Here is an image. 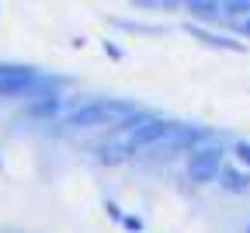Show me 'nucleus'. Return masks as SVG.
I'll use <instances>...</instances> for the list:
<instances>
[{"label":"nucleus","mask_w":250,"mask_h":233,"mask_svg":"<svg viewBox=\"0 0 250 233\" xmlns=\"http://www.w3.org/2000/svg\"><path fill=\"white\" fill-rule=\"evenodd\" d=\"M136 112L139 108L125 105V101H90V105L70 112L66 125L70 129H94V125H122L125 129V122H129Z\"/></svg>","instance_id":"1"},{"label":"nucleus","mask_w":250,"mask_h":233,"mask_svg":"<svg viewBox=\"0 0 250 233\" xmlns=\"http://www.w3.org/2000/svg\"><path fill=\"white\" fill-rule=\"evenodd\" d=\"M223 171V146H202L191 150V160H188V178L191 185H208L219 178Z\"/></svg>","instance_id":"2"},{"label":"nucleus","mask_w":250,"mask_h":233,"mask_svg":"<svg viewBox=\"0 0 250 233\" xmlns=\"http://www.w3.org/2000/svg\"><path fill=\"white\" fill-rule=\"evenodd\" d=\"M35 87H42V77L35 70L7 66V70L0 73V97H31Z\"/></svg>","instance_id":"3"},{"label":"nucleus","mask_w":250,"mask_h":233,"mask_svg":"<svg viewBox=\"0 0 250 233\" xmlns=\"http://www.w3.org/2000/svg\"><path fill=\"white\" fill-rule=\"evenodd\" d=\"M170 132H174V122H167V118H149V122H143L139 129H132L129 132V140H125V143H129V150L132 153H139V150H146V146H153L156 140H164V136H170Z\"/></svg>","instance_id":"4"},{"label":"nucleus","mask_w":250,"mask_h":233,"mask_svg":"<svg viewBox=\"0 0 250 233\" xmlns=\"http://www.w3.org/2000/svg\"><path fill=\"white\" fill-rule=\"evenodd\" d=\"M94 157H98V163H122V160H129L132 157V150H129V143H98L94 146Z\"/></svg>","instance_id":"5"},{"label":"nucleus","mask_w":250,"mask_h":233,"mask_svg":"<svg viewBox=\"0 0 250 233\" xmlns=\"http://www.w3.org/2000/svg\"><path fill=\"white\" fill-rule=\"evenodd\" d=\"M219 185H223L226 191H247L250 188V174L240 171V167H226V163H223V171H219Z\"/></svg>","instance_id":"6"},{"label":"nucleus","mask_w":250,"mask_h":233,"mask_svg":"<svg viewBox=\"0 0 250 233\" xmlns=\"http://www.w3.org/2000/svg\"><path fill=\"white\" fill-rule=\"evenodd\" d=\"M233 153H236V160L243 163V167H250V143H236Z\"/></svg>","instance_id":"7"},{"label":"nucleus","mask_w":250,"mask_h":233,"mask_svg":"<svg viewBox=\"0 0 250 233\" xmlns=\"http://www.w3.org/2000/svg\"><path fill=\"white\" fill-rule=\"evenodd\" d=\"M122 223H125V226H129V230H139V226H143V223H139V219H136V216H125V219H122Z\"/></svg>","instance_id":"8"},{"label":"nucleus","mask_w":250,"mask_h":233,"mask_svg":"<svg viewBox=\"0 0 250 233\" xmlns=\"http://www.w3.org/2000/svg\"><path fill=\"white\" fill-rule=\"evenodd\" d=\"M4 70H7V66H0V73H4Z\"/></svg>","instance_id":"9"},{"label":"nucleus","mask_w":250,"mask_h":233,"mask_svg":"<svg viewBox=\"0 0 250 233\" xmlns=\"http://www.w3.org/2000/svg\"><path fill=\"white\" fill-rule=\"evenodd\" d=\"M247 233H250V230H247Z\"/></svg>","instance_id":"10"}]
</instances>
